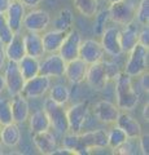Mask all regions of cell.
Segmentation results:
<instances>
[{"instance_id":"7a4b0ae2","label":"cell","mask_w":149,"mask_h":155,"mask_svg":"<svg viewBox=\"0 0 149 155\" xmlns=\"http://www.w3.org/2000/svg\"><path fill=\"white\" fill-rule=\"evenodd\" d=\"M117 107L121 111H131L139 104V93L134 88L132 78L124 71H121L114 79Z\"/></svg>"},{"instance_id":"bcb514c9","label":"cell","mask_w":149,"mask_h":155,"mask_svg":"<svg viewBox=\"0 0 149 155\" xmlns=\"http://www.w3.org/2000/svg\"><path fill=\"white\" fill-rule=\"evenodd\" d=\"M118 2H122V0H108L109 4H114V3H118Z\"/></svg>"},{"instance_id":"30bf717a","label":"cell","mask_w":149,"mask_h":155,"mask_svg":"<svg viewBox=\"0 0 149 155\" xmlns=\"http://www.w3.org/2000/svg\"><path fill=\"white\" fill-rule=\"evenodd\" d=\"M65 66L66 62L62 60V57L59 53H48V56H46L40 61V69L39 74L46 75L48 78H62L65 72Z\"/></svg>"},{"instance_id":"ee69618b","label":"cell","mask_w":149,"mask_h":155,"mask_svg":"<svg viewBox=\"0 0 149 155\" xmlns=\"http://www.w3.org/2000/svg\"><path fill=\"white\" fill-rule=\"evenodd\" d=\"M148 109H149V105H148V102H147L145 106H144V109H143V118H144V120H145V122H148V120H149Z\"/></svg>"},{"instance_id":"7dc6e473","label":"cell","mask_w":149,"mask_h":155,"mask_svg":"<svg viewBox=\"0 0 149 155\" xmlns=\"http://www.w3.org/2000/svg\"><path fill=\"white\" fill-rule=\"evenodd\" d=\"M3 154V145H2V142H0V155Z\"/></svg>"},{"instance_id":"f6af8a7d","label":"cell","mask_w":149,"mask_h":155,"mask_svg":"<svg viewBox=\"0 0 149 155\" xmlns=\"http://www.w3.org/2000/svg\"><path fill=\"white\" fill-rule=\"evenodd\" d=\"M5 91V80H4V75L0 74V94Z\"/></svg>"},{"instance_id":"603a6c76","label":"cell","mask_w":149,"mask_h":155,"mask_svg":"<svg viewBox=\"0 0 149 155\" xmlns=\"http://www.w3.org/2000/svg\"><path fill=\"white\" fill-rule=\"evenodd\" d=\"M23 43H25V51L27 56L35 58H42L46 56L44 48H43L42 35L39 32L26 31V34H23Z\"/></svg>"},{"instance_id":"6da1fadb","label":"cell","mask_w":149,"mask_h":155,"mask_svg":"<svg viewBox=\"0 0 149 155\" xmlns=\"http://www.w3.org/2000/svg\"><path fill=\"white\" fill-rule=\"evenodd\" d=\"M121 72L118 65L110 61H99L95 64L88 65L87 74H86V80L87 84L93 89H103L105 85H108L109 81H114V79Z\"/></svg>"},{"instance_id":"cb8c5ba5","label":"cell","mask_w":149,"mask_h":155,"mask_svg":"<svg viewBox=\"0 0 149 155\" xmlns=\"http://www.w3.org/2000/svg\"><path fill=\"white\" fill-rule=\"evenodd\" d=\"M5 56L8 61H14V62H18L23 56H26L23 35L21 32L14 34L11 41L5 44Z\"/></svg>"},{"instance_id":"52a82bcc","label":"cell","mask_w":149,"mask_h":155,"mask_svg":"<svg viewBox=\"0 0 149 155\" xmlns=\"http://www.w3.org/2000/svg\"><path fill=\"white\" fill-rule=\"evenodd\" d=\"M52 85V79L46 75H36L25 81L21 94L27 100H36L46 96Z\"/></svg>"},{"instance_id":"9a60e30c","label":"cell","mask_w":149,"mask_h":155,"mask_svg":"<svg viewBox=\"0 0 149 155\" xmlns=\"http://www.w3.org/2000/svg\"><path fill=\"white\" fill-rule=\"evenodd\" d=\"M119 113H121V110L117 107V105L108 100L99 101L93 107V114L96 119L103 124H115Z\"/></svg>"},{"instance_id":"484cf974","label":"cell","mask_w":149,"mask_h":155,"mask_svg":"<svg viewBox=\"0 0 149 155\" xmlns=\"http://www.w3.org/2000/svg\"><path fill=\"white\" fill-rule=\"evenodd\" d=\"M27 120H29V128H30L31 134L51 129L49 118H48L47 113L43 109L36 110L32 114H30V115H29Z\"/></svg>"},{"instance_id":"d6a6232c","label":"cell","mask_w":149,"mask_h":155,"mask_svg":"<svg viewBox=\"0 0 149 155\" xmlns=\"http://www.w3.org/2000/svg\"><path fill=\"white\" fill-rule=\"evenodd\" d=\"M108 21H110L109 18V9H101L97 11V13L95 14V22H93V32L97 36H100L105 30V27L108 25Z\"/></svg>"},{"instance_id":"d6986e66","label":"cell","mask_w":149,"mask_h":155,"mask_svg":"<svg viewBox=\"0 0 149 155\" xmlns=\"http://www.w3.org/2000/svg\"><path fill=\"white\" fill-rule=\"evenodd\" d=\"M115 124L121 128L128 138H139L143 134L141 124L128 114V111H121Z\"/></svg>"},{"instance_id":"f35d334b","label":"cell","mask_w":149,"mask_h":155,"mask_svg":"<svg viewBox=\"0 0 149 155\" xmlns=\"http://www.w3.org/2000/svg\"><path fill=\"white\" fill-rule=\"evenodd\" d=\"M139 147H140V154L148 155L149 153V134H141L139 137Z\"/></svg>"},{"instance_id":"83f0119b","label":"cell","mask_w":149,"mask_h":155,"mask_svg":"<svg viewBox=\"0 0 149 155\" xmlns=\"http://www.w3.org/2000/svg\"><path fill=\"white\" fill-rule=\"evenodd\" d=\"M73 22H74V14L71 12V9L64 8L61 9L59 14H57V17L53 19V28L61 31H70Z\"/></svg>"},{"instance_id":"277c9868","label":"cell","mask_w":149,"mask_h":155,"mask_svg":"<svg viewBox=\"0 0 149 155\" xmlns=\"http://www.w3.org/2000/svg\"><path fill=\"white\" fill-rule=\"evenodd\" d=\"M43 110L47 113L51 122V128H53L57 133L65 134L69 132V124L68 118H66V109H64V105H59L55 101H52L49 97L44 100L43 104Z\"/></svg>"},{"instance_id":"e0dca14e","label":"cell","mask_w":149,"mask_h":155,"mask_svg":"<svg viewBox=\"0 0 149 155\" xmlns=\"http://www.w3.org/2000/svg\"><path fill=\"white\" fill-rule=\"evenodd\" d=\"M88 65L82 58H74L69 62H66L64 76L68 79L71 84H80L86 80Z\"/></svg>"},{"instance_id":"ba28073f","label":"cell","mask_w":149,"mask_h":155,"mask_svg":"<svg viewBox=\"0 0 149 155\" xmlns=\"http://www.w3.org/2000/svg\"><path fill=\"white\" fill-rule=\"evenodd\" d=\"M109 9V18L113 21L115 25L126 26L132 21H135V12L136 7L132 3L127 2V0H122V2L110 4Z\"/></svg>"},{"instance_id":"5b68a950","label":"cell","mask_w":149,"mask_h":155,"mask_svg":"<svg viewBox=\"0 0 149 155\" xmlns=\"http://www.w3.org/2000/svg\"><path fill=\"white\" fill-rule=\"evenodd\" d=\"M3 71L4 80H5V91L8 92V94L11 97L20 94L26 80L21 74L18 64L14 61H7Z\"/></svg>"},{"instance_id":"60d3db41","label":"cell","mask_w":149,"mask_h":155,"mask_svg":"<svg viewBox=\"0 0 149 155\" xmlns=\"http://www.w3.org/2000/svg\"><path fill=\"white\" fill-rule=\"evenodd\" d=\"M7 56H5V45L0 41V71L4 69V65L7 62Z\"/></svg>"},{"instance_id":"d4e9b609","label":"cell","mask_w":149,"mask_h":155,"mask_svg":"<svg viewBox=\"0 0 149 155\" xmlns=\"http://www.w3.org/2000/svg\"><path fill=\"white\" fill-rule=\"evenodd\" d=\"M21 129L17 123H9L2 127V145L4 147L13 149L21 142Z\"/></svg>"},{"instance_id":"44dd1931","label":"cell","mask_w":149,"mask_h":155,"mask_svg":"<svg viewBox=\"0 0 149 155\" xmlns=\"http://www.w3.org/2000/svg\"><path fill=\"white\" fill-rule=\"evenodd\" d=\"M139 31H140V26L136 21H132L124 26L123 30H121L119 41H121L122 53H128L139 43Z\"/></svg>"},{"instance_id":"ffe728a7","label":"cell","mask_w":149,"mask_h":155,"mask_svg":"<svg viewBox=\"0 0 149 155\" xmlns=\"http://www.w3.org/2000/svg\"><path fill=\"white\" fill-rule=\"evenodd\" d=\"M11 111H12V119L14 123L22 124L27 122L29 115H30V105H29L27 98H25L21 93L12 96Z\"/></svg>"},{"instance_id":"7bdbcfd3","label":"cell","mask_w":149,"mask_h":155,"mask_svg":"<svg viewBox=\"0 0 149 155\" xmlns=\"http://www.w3.org/2000/svg\"><path fill=\"white\" fill-rule=\"evenodd\" d=\"M11 4V0H0V13H5Z\"/></svg>"},{"instance_id":"f1b7e54d","label":"cell","mask_w":149,"mask_h":155,"mask_svg":"<svg viewBox=\"0 0 149 155\" xmlns=\"http://www.w3.org/2000/svg\"><path fill=\"white\" fill-rule=\"evenodd\" d=\"M48 93H49L48 97H49L52 101H55L56 104H59V105H64L65 106L70 100V91H69L68 87L64 85V84L51 85Z\"/></svg>"},{"instance_id":"d590c367","label":"cell","mask_w":149,"mask_h":155,"mask_svg":"<svg viewBox=\"0 0 149 155\" xmlns=\"http://www.w3.org/2000/svg\"><path fill=\"white\" fill-rule=\"evenodd\" d=\"M12 111H11V101L0 97V124L5 125L12 123Z\"/></svg>"},{"instance_id":"c3c4849f","label":"cell","mask_w":149,"mask_h":155,"mask_svg":"<svg viewBox=\"0 0 149 155\" xmlns=\"http://www.w3.org/2000/svg\"><path fill=\"white\" fill-rule=\"evenodd\" d=\"M2 127H3V125L0 124V142H2Z\"/></svg>"},{"instance_id":"ac0fdd59","label":"cell","mask_w":149,"mask_h":155,"mask_svg":"<svg viewBox=\"0 0 149 155\" xmlns=\"http://www.w3.org/2000/svg\"><path fill=\"white\" fill-rule=\"evenodd\" d=\"M32 142H34L38 151L44 155H52L57 150V140L56 136L51 130H43L39 133L32 134Z\"/></svg>"},{"instance_id":"4fadbf2b","label":"cell","mask_w":149,"mask_h":155,"mask_svg":"<svg viewBox=\"0 0 149 155\" xmlns=\"http://www.w3.org/2000/svg\"><path fill=\"white\" fill-rule=\"evenodd\" d=\"M82 35L76 30H70L68 35L64 39L62 44L59 49V54L62 57V60L65 62H69L74 58L79 57V48L82 43Z\"/></svg>"},{"instance_id":"836d02e7","label":"cell","mask_w":149,"mask_h":155,"mask_svg":"<svg viewBox=\"0 0 149 155\" xmlns=\"http://www.w3.org/2000/svg\"><path fill=\"white\" fill-rule=\"evenodd\" d=\"M135 21L140 26L149 23V0H140L135 12Z\"/></svg>"},{"instance_id":"8992f818","label":"cell","mask_w":149,"mask_h":155,"mask_svg":"<svg viewBox=\"0 0 149 155\" xmlns=\"http://www.w3.org/2000/svg\"><path fill=\"white\" fill-rule=\"evenodd\" d=\"M52 19L51 14L44 9L34 8L30 12H26L25 17H23L22 22V28H25L26 31L31 32H43L46 31L48 26L51 25Z\"/></svg>"},{"instance_id":"9c48e42d","label":"cell","mask_w":149,"mask_h":155,"mask_svg":"<svg viewBox=\"0 0 149 155\" xmlns=\"http://www.w3.org/2000/svg\"><path fill=\"white\" fill-rule=\"evenodd\" d=\"M88 104L87 102H78L71 105L66 109V118H68L69 132L80 133L83 130L86 122L88 119Z\"/></svg>"},{"instance_id":"7402d4cb","label":"cell","mask_w":149,"mask_h":155,"mask_svg":"<svg viewBox=\"0 0 149 155\" xmlns=\"http://www.w3.org/2000/svg\"><path fill=\"white\" fill-rule=\"evenodd\" d=\"M69 31H61V30H52L44 31L42 35V41H43V48H44L46 54L48 53H57L60 49V47L64 41V39L66 38Z\"/></svg>"},{"instance_id":"ab89813d","label":"cell","mask_w":149,"mask_h":155,"mask_svg":"<svg viewBox=\"0 0 149 155\" xmlns=\"http://www.w3.org/2000/svg\"><path fill=\"white\" fill-rule=\"evenodd\" d=\"M22 3V5L25 8H29V9H34V8H38L43 3V0H20Z\"/></svg>"},{"instance_id":"e575fe53","label":"cell","mask_w":149,"mask_h":155,"mask_svg":"<svg viewBox=\"0 0 149 155\" xmlns=\"http://www.w3.org/2000/svg\"><path fill=\"white\" fill-rule=\"evenodd\" d=\"M114 153L122 154V155H131V154H139L140 147H139V138H127V141L122 143Z\"/></svg>"},{"instance_id":"1f68e13d","label":"cell","mask_w":149,"mask_h":155,"mask_svg":"<svg viewBox=\"0 0 149 155\" xmlns=\"http://www.w3.org/2000/svg\"><path fill=\"white\" fill-rule=\"evenodd\" d=\"M127 134L118 127L117 124H113V127L110 128L108 132V147H110L114 151L117 150L122 143L127 141Z\"/></svg>"},{"instance_id":"681fc988","label":"cell","mask_w":149,"mask_h":155,"mask_svg":"<svg viewBox=\"0 0 149 155\" xmlns=\"http://www.w3.org/2000/svg\"><path fill=\"white\" fill-rule=\"evenodd\" d=\"M11 2H14V0H11Z\"/></svg>"},{"instance_id":"74e56055","label":"cell","mask_w":149,"mask_h":155,"mask_svg":"<svg viewBox=\"0 0 149 155\" xmlns=\"http://www.w3.org/2000/svg\"><path fill=\"white\" fill-rule=\"evenodd\" d=\"M139 44L144 47H149V26H141L140 31H139Z\"/></svg>"},{"instance_id":"8d00e7d4","label":"cell","mask_w":149,"mask_h":155,"mask_svg":"<svg viewBox=\"0 0 149 155\" xmlns=\"http://www.w3.org/2000/svg\"><path fill=\"white\" fill-rule=\"evenodd\" d=\"M14 34L12 32V30L9 28L8 23H7V18L4 13H0V41L3 43L4 45L8 44L11 41V39L13 38Z\"/></svg>"},{"instance_id":"b9f144b4","label":"cell","mask_w":149,"mask_h":155,"mask_svg":"<svg viewBox=\"0 0 149 155\" xmlns=\"http://www.w3.org/2000/svg\"><path fill=\"white\" fill-rule=\"evenodd\" d=\"M140 76H141V78H140V87H141V89L148 93V88H149V83H148L149 75H148V71H145V72H144V74H141Z\"/></svg>"},{"instance_id":"7c38bea8","label":"cell","mask_w":149,"mask_h":155,"mask_svg":"<svg viewBox=\"0 0 149 155\" xmlns=\"http://www.w3.org/2000/svg\"><path fill=\"white\" fill-rule=\"evenodd\" d=\"M101 45L104 48V52L112 57H119L122 53L121 41H119V36H121V28L118 26H107L103 31L101 35Z\"/></svg>"},{"instance_id":"5bb4252c","label":"cell","mask_w":149,"mask_h":155,"mask_svg":"<svg viewBox=\"0 0 149 155\" xmlns=\"http://www.w3.org/2000/svg\"><path fill=\"white\" fill-rule=\"evenodd\" d=\"M104 56L105 52L100 41L95 40V39L82 40L79 48V58H82L87 65L104 60Z\"/></svg>"},{"instance_id":"4dcf8cb0","label":"cell","mask_w":149,"mask_h":155,"mask_svg":"<svg viewBox=\"0 0 149 155\" xmlns=\"http://www.w3.org/2000/svg\"><path fill=\"white\" fill-rule=\"evenodd\" d=\"M74 7L82 16L92 18L99 11V0H74Z\"/></svg>"},{"instance_id":"4316f807","label":"cell","mask_w":149,"mask_h":155,"mask_svg":"<svg viewBox=\"0 0 149 155\" xmlns=\"http://www.w3.org/2000/svg\"><path fill=\"white\" fill-rule=\"evenodd\" d=\"M18 67L22 76L25 78V80H29L31 78L39 75V69H40V60L31 56H23L20 61L17 62Z\"/></svg>"},{"instance_id":"3957f363","label":"cell","mask_w":149,"mask_h":155,"mask_svg":"<svg viewBox=\"0 0 149 155\" xmlns=\"http://www.w3.org/2000/svg\"><path fill=\"white\" fill-rule=\"evenodd\" d=\"M127 54H128V58L123 70L127 75H130L131 78H139L141 74L148 71L149 51L147 47L137 43Z\"/></svg>"},{"instance_id":"8fae6325","label":"cell","mask_w":149,"mask_h":155,"mask_svg":"<svg viewBox=\"0 0 149 155\" xmlns=\"http://www.w3.org/2000/svg\"><path fill=\"white\" fill-rule=\"evenodd\" d=\"M80 145L84 150V154H88L93 149H107L108 147V130L93 129L79 133Z\"/></svg>"},{"instance_id":"2e32d148","label":"cell","mask_w":149,"mask_h":155,"mask_svg":"<svg viewBox=\"0 0 149 155\" xmlns=\"http://www.w3.org/2000/svg\"><path fill=\"white\" fill-rule=\"evenodd\" d=\"M4 14H5L7 23H8L9 28L12 30V32L13 34L21 32L22 31L23 17H25V14H26V8L22 5V3L20 2V0L11 2L7 12Z\"/></svg>"},{"instance_id":"f546056e","label":"cell","mask_w":149,"mask_h":155,"mask_svg":"<svg viewBox=\"0 0 149 155\" xmlns=\"http://www.w3.org/2000/svg\"><path fill=\"white\" fill-rule=\"evenodd\" d=\"M62 136H64V137H62V146L66 150H69L70 154H84V150L80 145L79 133L66 132Z\"/></svg>"}]
</instances>
